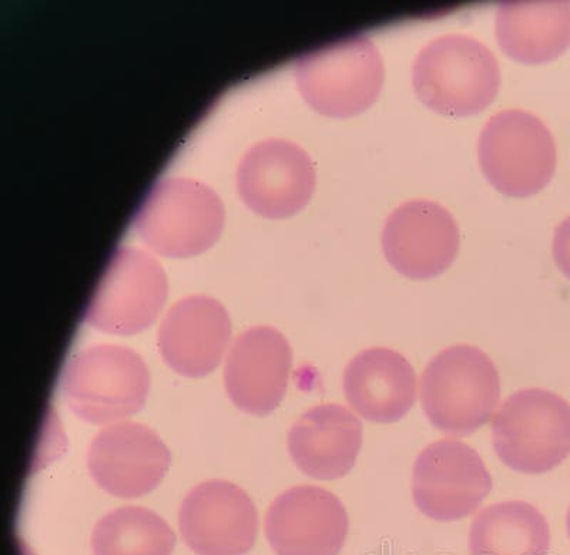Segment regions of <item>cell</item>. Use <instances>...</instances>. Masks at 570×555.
Here are the masks:
<instances>
[{"label":"cell","mask_w":570,"mask_h":555,"mask_svg":"<svg viewBox=\"0 0 570 555\" xmlns=\"http://www.w3.org/2000/svg\"><path fill=\"white\" fill-rule=\"evenodd\" d=\"M492 492V477L480 453L456 439L431 443L416 458L412 498L431 521L470 517Z\"/></svg>","instance_id":"9"},{"label":"cell","mask_w":570,"mask_h":555,"mask_svg":"<svg viewBox=\"0 0 570 555\" xmlns=\"http://www.w3.org/2000/svg\"><path fill=\"white\" fill-rule=\"evenodd\" d=\"M460 249L455 218L440 204L414 200L402 204L386 218L383 251L396 272L425 281L445 272Z\"/></svg>","instance_id":"13"},{"label":"cell","mask_w":570,"mask_h":555,"mask_svg":"<svg viewBox=\"0 0 570 555\" xmlns=\"http://www.w3.org/2000/svg\"><path fill=\"white\" fill-rule=\"evenodd\" d=\"M416 374L404 356L390 348H370L350 360L343 388L356 415L380 425L395 424L416 400Z\"/></svg>","instance_id":"18"},{"label":"cell","mask_w":570,"mask_h":555,"mask_svg":"<svg viewBox=\"0 0 570 555\" xmlns=\"http://www.w3.org/2000/svg\"><path fill=\"white\" fill-rule=\"evenodd\" d=\"M150 392V371L135 350L94 345L71 356L62 375L69 409L91 425H106L139 414Z\"/></svg>","instance_id":"3"},{"label":"cell","mask_w":570,"mask_h":555,"mask_svg":"<svg viewBox=\"0 0 570 555\" xmlns=\"http://www.w3.org/2000/svg\"><path fill=\"white\" fill-rule=\"evenodd\" d=\"M166 299L161 265L140 249L119 248L85 310V320L101 333L140 334L159 317Z\"/></svg>","instance_id":"8"},{"label":"cell","mask_w":570,"mask_h":555,"mask_svg":"<svg viewBox=\"0 0 570 555\" xmlns=\"http://www.w3.org/2000/svg\"><path fill=\"white\" fill-rule=\"evenodd\" d=\"M412 88L421 103L438 115L475 116L495 100L501 70L495 54L480 40L444 34L416 56Z\"/></svg>","instance_id":"1"},{"label":"cell","mask_w":570,"mask_h":555,"mask_svg":"<svg viewBox=\"0 0 570 555\" xmlns=\"http://www.w3.org/2000/svg\"><path fill=\"white\" fill-rule=\"evenodd\" d=\"M86 460L101 490L117 498H137L159 487L171 456L150 427L125 422L100 430L90 443Z\"/></svg>","instance_id":"12"},{"label":"cell","mask_w":570,"mask_h":555,"mask_svg":"<svg viewBox=\"0 0 570 555\" xmlns=\"http://www.w3.org/2000/svg\"><path fill=\"white\" fill-rule=\"evenodd\" d=\"M363 447V424L347 407L318 405L288 433L294 465L315 480H338L353 470Z\"/></svg>","instance_id":"17"},{"label":"cell","mask_w":570,"mask_h":555,"mask_svg":"<svg viewBox=\"0 0 570 555\" xmlns=\"http://www.w3.org/2000/svg\"><path fill=\"white\" fill-rule=\"evenodd\" d=\"M478 160L483 176L499 192L523 198L551 182L557 145L539 117L523 110H503L483 127Z\"/></svg>","instance_id":"7"},{"label":"cell","mask_w":570,"mask_h":555,"mask_svg":"<svg viewBox=\"0 0 570 555\" xmlns=\"http://www.w3.org/2000/svg\"><path fill=\"white\" fill-rule=\"evenodd\" d=\"M232 336V320L217 299L191 295L178 300L160 325L163 360L186 378H203L220 365Z\"/></svg>","instance_id":"16"},{"label":"cell","mask_w":570,"mask_h":555,"mask_svg":"<svg viewBox=\"0 0 570 555\" xmlns=\"http://www.w3.org/2000/svg\"><path fill=\"white\" fill-rule=\"evenodd\" d=\"M495 32L502 52L515 62H552L570 46V0L501 2Z\"/></svg>","instance_id":"19"},{"label":"cell","mask_w":570,"mask_h":555,"mask_svg":"<svg viewBox=\"0 0 570 555\" xmlns=\"http://www.w3.org/2000/svg\"><path fill=\"white\" fill-rule=\"evenodd\" d=\"M468 547L471 555H548L551 528L532 504L501 502L473 518Z\"/></svg>","instance_id":"20"},{"label":"cell","mask_w":570,"mask_h":555,"mask_svg":"<svg viewBox=\"0 0 570 555\" xmlns=\"http://www.w3.org/2000/svg\"><path fill=\"white\" fill-rule=\"evenodd\" d=\"M315 167L293 141L268 139L243 156L237 190L249 210L267 218H287L307 206L315 190Z\"/></svg>","instance_id":"10"},{"label":"cell","mask_w":570,"mask_h":555,"mask_svg":"<svg viewBox=\"0 0 570 555\" xmlns=\"http://www.w3.org/2000/svg\"><path fill=\"white\" fill-rule=\"evenodd\" d=\"M178 526L187 547L197 555H246L256 544L258 514L243 488L208 480L183 498Z\"/></svg>","instance_id":"11"},{"label":"cell","mask_w":570,"mask_h":555,"mask_svg":"<svg viewBox=\"0 0 570 555\" xmlns=\"http://www.w3.org/2000/svg\"><path fill=\"white\" fill-rule=\"evenodd\" d=\"M420 399L428 420L451 436H468L485 426L501 400L495 364L471 345L441 350L422 371Z\"/></svg>","instance_id":"2"},{"label":"cell","mask_w":570,"mask_h":555,"mask_svg":"<svg viewBox=\"0 0 570 555\" xmlns=\"http://www.w3.org/2000/svg\"><path fill=\"white\" fill-rule=\"evenodd\" d=\"M295 80L317 113L347 119L380 98L385 68L375 44L353 34L303 54L295 63Z\"/></svg>","instance_id":"4"},{"label":"cell","mask_w":570,"mask_h":555,"mask_svg":"<svg viewBox=\"0 0 570 555\" xmlns=\"http://www.w3.org/2000/svg\"><path fill=\"white\" fill-rule=\"evenodd\" d=\"M224 206L210 187L187 178L157 182L136 212L135 227L160 256L188 258L207 251L224 227Z\"/></svg>","instance_id":"6"},{"label":"cell","mask_w":570,"mask_h":555,"mask_svg":"<svg viewBox=\"0 0 570 555\" xmlns=\"http://www.w3.org/2000/svg\"><path fill=\"white\" fill-rule=\"evenodd\" d=\"M491 432L503 465L521 475H543L570 456V405L551 390H519L499 407Z\"/></svg>","instance_id":"5"},{"label":"cell","mask_w":570,"mask_h":555,"mask_svg":"<svg viewBox=\"0 0 570 555\" xmlns=\"http://www.w3.org/2000/svg\"><path fill=\"white\" fill-rule=\"evenodd\" d=\"M348 528L344 504L318 486L288 488L266 516V536L277 555H338Z\"/></svg>","instance_id":"14"},{"label":"cell","mask_w":570,"mask_h":555,"mask_svg":"<svg viewBox=\"0 0 570 555\" xmlns=\"http://www.w3.org/2000/svg\"><path fill=\"white\" fill-rule=\"evenodd\" d=\"M567 528H568V534H569V538H570V507H569V511L567 514Z\"/></svg>","instance_id":"23"},{"label":"cell","mask_w":570,"mask_h":555,"mask_svg":"<svg viewBox=\"0 0 570 555\" xmlns=\"http://www.w3.org/2000/svg\"><path fill=\"white\" fill-rule=\"evenodd\" d=\"M553 258L564 277L570 279V216L554 229Z\"/></svg>","instance_id":"22"},{"label":"cell","mask_w":570,"mask_h":555,"mask_svg":"<svg viewBox=\"0 0 570 555\" xmlns=\"http://www.w3.org/2000/svg\"><path fill=\"white\" fill-rule=\"evenodd\" d=\"M176 536L159 514L145 507H120L96 523L94 555H171Z\"/></svg>","instance_id":"21"},{"label":"cell","mask_w":570,"mask_h":555,"mask_svg":"<svg viewBox=\"0 0 570 555\" xmlns=\"http://www.w3.org/2000/svg\"><path fill=\"white\" fill-rule=\"evenodd\" d=\"M292 368V346L279 330L249 328L234 340L224 368V386L244 414L268 416L284 399Z\"/></svg>","instance_id":"15"}]
</instances>
